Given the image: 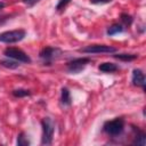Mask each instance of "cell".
<instances>
[{
	"instance_id": "52a82bcc",
	"label": "cell",
	"mask_w": 146,
	"mask_h": 146,
	"mask_svg": "<svg viewBox=\"0 0 146 146\" xmlns=\"http://www.w3.org/2000/svg\"><path fill=\"white\" fill-rule=\"evenodd\" d=\"M60 54V50L52 47H46L40 51V57L44 60H51Z\"/></svg>"
},
{
	"instance_id": "7a4b0ae2",
	"label": "cell",
	"mask_w": 146,
	"mask_h": 146,
	"mask_svg": "<svg viewBox=\"0 0 146 146\" xmlns=\"http://www.w3.org/2000/svg\"><path fill=\"white\" fill-rule=\"evenodd\" d=\"M24 36H25L24 30H13V31L0 33V41L5 43H14V42L21 41Z\"/></svg>"
},
{
	"instance_id": "3957f363",
	"label": "cell",
	"mask_w": 146,
	"mask_h": 146,
	"mask_svg": "<svg viewBox=\"0 0 146 146\" xmlns=\"http://www.w3.org/2000/svg\"><path fill=\"white\" fill-rule=\"evenodd\" d=\"M123 128H124V122L122 119H115L112 121H107L104 124V131L112 136H116L121 133L123 131Z\"/></svg>"
},
{
	"instance_id": "4fadbf2b",
	"label": "cell",
	"mask_w": 146,
	"mask_h": 146,
	"mask_svg": "<svg viewBox=\"0 0 146 146\" xmlns=\"http://www.w3.org/2000/svg\"><path fill=\"white\" fill-rule=\"evenodd\" d=\"M133 144H136V145H140V146H144V145L146 144V136H145V133L140 132V133L136 137V140L133 141Z\"/></svg>"
},
{
	"instance_id": "7c38bea8",
	"label": "cell",
	"mask_w": 146,
	"mask_h": 146,
	"mask_svg": "<svg viewBox=\"0 0 146 146\" xmlns=\"http://www.w3.org/2000/svg\"><path fill=\"white\" fill-rule=\"evenodd\" d=\"M122 31H123V27H122L121 25L114 24V25H112V26L107 30V34H108V35H113V34L120 33V32H122Z\"/></svg>"
},
{
	"instance_id": "5b68a950",
	"label": "cell",
	"mask_w": 146,
	"mask_h": 146,
	"mask_svg": "<svg viewBox=\"0 0 146 146\" xmlns=\"http://www.w3.org/2000/svg\"><path fill=\"white\" fill-rule=\"evenodd\" d=\"M82 52H88V54H100V52H114L116 49L114 47L105 46V44H92V46H87L82 49H80Z\"/></svg>"
},
{
	"instance_id": "ba28073f",
	"label": "cell",
	"mask_w": 146,
	"mask_h": 146,
	"mask_svg": "<svg viewBox=\"0 0 146 146\" xmlns=\"http://www.w3.org/2000/svg\"><path fill=\"white\" fill-rule=\"evenodd\" d=\"M132 83L137 87H143L145 86V75L140 70H133L132 72Z\"/></svg>"
},
{
	"instance_id": "d6986e66",
	"label": "cell",
	"mask_w": 146,
	"mask_h": 146,
	"mask_svg": "<svg viewBox=\"0 0 146 146\" xmlns=\"http://www.w3.org/2000/svg\"><path fill=\"white\" fill-rule=\"evenodd\" d=\"M112 0H90L91 3H95V5H103V3H108L111 2Z\"/></svg>"
},
{
	"instance_id": "2e32d148",
	"label": "cell",
	"mask_w": 146,
	"mask_h": 146,
	"mask_svg": "<svg viewBox=\"0 0 146 146\" xmlns=\"http://www.w3.org/2000/svg\"><path fill=\"white\" fill-rule=\"evenodd\" d=\"M17 145H18V146H26V145H29V140L25 138V136H24L23 132L18 135V138H17Z\"/></svg>"
},
{
	"instance_id": "ffe728a7",
	"label": "cell",
	"mask_w": 146,
	"mask_h": 146,
	"mask_svg": "<svg viewBox=\"0 0 146 146\" xmlns=\"http://www.w3.org/2000/svg\"><path fill=\"white\" fill-rule=\"evenodd\" d=\"M23 1H24V3L27 5V6H33V5H35L36 2H39L40 0H23Z\"/></svg>"
},
{
	"instance_id": "9c48e42d",
	"label": "cell",
	"mask_w": 146,
	"mask_h": 146,
	"mask_svg": "<svg viewBox=\"0 0 146 146\" xmlns=\"http://www.w3.org/2000/svg\"><path fill=\"white\" fill-rule=\"evenodd\" d=\"M99 71L105 72V73H112L117 71V66L114 63H103L99 65Z\"/></svg>"
},
{
	"instance_id": "e0dca14e",
	"label": "cell",
	"mask_w": 146,
	"mask_h": 146,
	"mask_svg": "<svg viewBox=\"0 0 146 146\" xmlns=\"http://www.w3.org/2000/svg\"><path fill=\"white\" fill-rule=\"evenodd\" d=\"M121 21H122L125 25H130V24L132 23V18H131V16L128 15V14H121Z\"/></svg>"
},
{
	"instance_id": "30bf717a",
	"label": "cell",
	"mask_w": 146,
	"mask_h": 146,
	"mask_svg": "<svg viewBox=\"0 0 146 146\" xmlns=\"http://www.w3.org/2000/svg\"><path fill=\"white\" fill-rule=\"evenodd\" d=\"M62 103L64 104V105H70L71 104V94H70V91H68V89L67 88H63L62 89Z\"/></svg>"
},
{
	"instance_id": "6da1fadb",
	"label": "cell",
	"mask_w": 146,
	"mask_h": 146,
	"mask_svg": "<svg viewBox=\"0 0 146 146\" xmlns=\"http://www.w3.org/2000/svg\"><path fill=\"white\" fill-rule=\"evenodd\" d=\"M42 124V145H50L51 140H52V136H54V131H55V124L51 121V119L46 117L42 120L41 122Z\"/></svg>"
},
{
	"instance_id": "8992f818",
	"label": "cell",
	"mask_w": 146,
	"mask_h": 146,
	"mask_svg": "<svg viewBox=\"0 0 146 146\" xmlns=\"http://www.w3.org/2000/svg\"><path fill=\"white\" fill-rule=\"evenodd\" d=\"M89 62H90V59H89L88 57H82V58L73 59L72 62L67 63L68 71H70V72H73V73H78V72H80Z\"/></svg>"
},
{
	"instance_id": "8fae6325",
	"label": "cell",
	"mask_w": 146,
	"mask_h": 146,
	"mask_svg": "<svg viewBox=\"0 0 146 146\" xmlns=\"http://www.w3.org/2000/svg\"><path fill=\"white\" fill-rule=\"evenodd\" d=\"M115 58H117L120 60L129 62V60L136 59L137 58V55H132V54H119V55H115Z\"/></svg>"
},
{
	"instance_id": "9a60e30c",
	"label": "cell",
	"mask_w": 146,
	"mask_h": 146,
	"mask_svg": "<svg viewBox=\"0 0 146 146\" xmlns=\"http://www.w3.org/2000/svg\"><path fill=\"white\" fill-rule=\"evenodd\" d=\"M0 64L5 67H8V68H16L18 67V64L16 62H13V60H1Z\"/></svg>"
},
{
	"instance_id": "5bb4252c",
	"label": "cell",
	"mask_w": 146,
	"mask_h": 146,
	"mask_svg": "<svg viewBox=\"0 0 146 146\" xmlns=\"http://www.w3.org/2000/svg\"><path fill=\"white\" fill-rule=\"evenodd\" d=\"M13 95L15 97H25V96H29L30 95V91L29 90H25V89H16L13 91Z\"/></svg>"
},
{
	"instance_id": "44dd1931",
	"label": "cell",
	"mask_w": 146,
	"mask_h": 146,
	"mask_svg": "<svg viewBox=\"0 0 146 146\" xmlns=\"http://www.w3.org/2000/svg\"><path fill=\"white\" fill-rule=\"evenodd\" d=\"M3 7H5V5H3V2H0V10H1V9H2Z\"/></svg>"
},
{
	"instance_id": "ac0fdd59",
	"label": "cell",
	"mask_w": 146,
	"mask_h": 146,
	"mask_svg": "<svg viewBox=\"0 0 146 146\" xmlns=\"http://www.w3.org/2000/svg\"><path fill=\"white\" fill-rule=\"evenodd\" d=\"M71 0H59V2L57 3V6H56V9H58V10H60V9H63L68 2H70Z\"/></svg>"
},
{
	"instance_id": "277c9868",
	"label": "cell",
	"mask_w": 146,
	"mask_h": 146,
	"mask_svg": "<svg viewBox=\"0 0 146 146\" xmlns=\"http://www.w3.org/2000/svg\"><path fill=\"white\" fill-rule=\"evenodd\" d=\"M5 55L9 58H13L17 62H23V63H30L31 58L21 49L18 48H14V47H9L7 49H5Z\"/></svg>"
}]
</instances>
